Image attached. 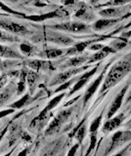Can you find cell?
<instances>
[{
    "label": "cell",
    "instance_id": "1",
    "mask_svg": "<svg viewBox=\"0 0 131 156\" xmlns=\"http://www.w3.org/2000/svg\"><path fill=\"white\" fill-rule=\"evenodd\" d=\"M131 71V62L128 59H121L112 66L109 69L105 81L99 90V93H103L108 90L117 85Z\"/></svg>",
    "mask_w": 131,
    "mask_h": 156
},
{
    "label": "cell",
    "instance_id": "2",
    "mask_svg": "<svg viewBox=\"0 0 131 156\" xmlns=\"http://www.w3.org/2000/svg\"><path fill=\"white\" fill-rule=\"evenodd\" d=\"M50 28L53 30H59L68 33H90L91 28L87 24L81 21H70V22H64L60 24H57L54 26H50Z\"/></svg>",
    "mask_w": 131,
    "mask_h": 156
},
{
    "label": "cell",
    "instance_id": "3",
    "mask_svg": "<svg viewBox=\"0 0 131 156\" xmlns=\"http://www.w3.org/2000/svg\"><path fill=\"white\" fill-rule=\"evenodd\" d=\"M0 28L16 36H26L29 33V30L25 26L16 23L15 21H12L11 19L1 17V16H0Z\"/></svg>",
    "mask_w": 131,
    "mask_h": 156
},
{
    "label": "cell",
    "instance_id": "4",
    "mask_svg": "<svg viewBox=\"0 0 131 156\" xmlns=\"http://www.w3.org/2000/svg\"><path fill=\"white\" fill-rule=\"evenodd\" d=\"M90 66L89 65H86V66H81V67H78V68H71V69H68L59 74H57L50 82L49 86L53 87V86H58V85H61L62 83L69 80L73 76H76L77 74H78L79 72H82L86 69H88Z\"/></svg>",
    "mask_w": 131,
    "mask_h": 156
},
{
    "label": "cell",
    "instance_id": "5",
    "mask_svg": "<svg viewBox=\"0 0 131 156\" xmlns=\"http://www.w3.org/2000/svg\"><path fill=\"white\" fill-rule=\"evenodd\" d=\"M45 39L47 42L54 43L56 45L62 46V47H69V46H73L75 44V41L73 38H71L70 37H68L65 34L56 32V31L47 32L45 34Z\"/></svg>",
    "mask_w": 131,
    "mask_h": 156
},
{
    "label": "cell",
    "instance_id": "6",
    "mask_svg": "<svg viewBox=\"0 0 131 156\" xmlns=\"http://www.w3.org/2000/svg\"><path fill=\"white\" fill-rule=\"evenodd\" d=\"M72 111H73V109L70 108V109L63 110L60 112H58L57 115L54 118V120L50 122L48 128L47 129L46 133L47 135H50V134H53V133H57L60 129L62 124L69 118V116L72 113Z\"/></svg>",
    "mask_w": 131,
    "mask_h": 156
},
{
    "label": "cell",
    "instance_id": "7",
    "mask_svg": "<svg viewBox=\"0 0 131 156\" xmlns=\"http://www.w3.org/2000/svg\"><path fill=\"white\" fill-rule=\"evenodd\" d=\"M131 141V130L128 131H119L117 132L111 138V144H110V147L108 150L107 154H109L111 151H113L114 149H116L118 146L126 144L128 142Z\"/></svg>",
    "mask_w": 131,
    "mask_h": 156
},
{
    "label": "cell",
    "instance_id": "8",
    "mask_svg": "<svg viewBox=\"0 0 131 156\" xmlns=\"http://www.w3.org/2000/svg\"><path fill=\"white\" fill-rule=\"evenodd\" d=\"M98 67H99V64H97V66L96 67H94L91 70H89V71H86L83 75H81L80 77H78V78H77L78 79V80L76 81V83L74 84V86H73V88L71 89V90L69 91V94H68V96H71V95H73L74 93H76L77 91H78L80 89H82L88 81H89V80L91 79V77L98 71Z\"/></svg>",
    "mask_w": 131,
    "mask_h": 156
},
{
    "label": "cell",
    "instance_id": "9",
    "mask_svg": "<svg viewBox=\"0 0 131 156\" xmlns=\"http://www.w3.org/2000/svg\"><path fill=\"white\" fill-rule=\"evenodd\" d=\"M129 9V6L119 5V6H109L104 8L98 12V14L105 18H120Z\"/></svg>",
    "mask_w": 131,
    "mask_h": 156
},
{
    "label": "cell",
    "instance_id": "10",
    "mask_svg": "<svg viewBox=\"0 0 131 156\" xmlns=\"http://www.w3.org/2000/svg\"><path fill=\"white\" fill-rule=\"evenodd\" d=\"M129 88V83H128V84L119 91V93L116 96V98H115V100L113 101V102H112V104H111V106H110V108H109V112H108V114H107L108 119L112 118V117L117 113V112L121 108L122 103H123V101H124V97H125V95H126V93H127Z\"/></svg>",
    "mask_w": 131,
    "mask_h": 156
},
{
    "label": "cell",
    "instance_id": "11",
    "mask_svg": "<svg viewBox=\"0 0 131 156\" xmlns=\"http://www.w3.org/2000/svg\"><path fill=\"white\" fill-rule=\"evenodd\" d=\"M25 63L32 70H35L36 72L47 71V70H51L55 69L53 66V63L46 59H27L25 61Z\"/></svg>",
    "mask_w": 131,
    "mask_h": 156
},
{
    "label": "cell",
    "instance_id": "12",
    "mask_svg": "<svg viewBox=\"0 0 131 156\" xmlns=\"http://www.w3.org/2000/svg\"><path fill=\"white\" fill-rule=\"evenodd\" d=\"M106 69L107 68L104 69V71L101 72V74L90 84V86L88 88V90H86L85 94H84V98H83V101H84V105H86L88 103V101L92 98V96L96 93V91L98 90V87L100 86L104 77H105V74H106Z\"/></svg>",
    "mask_w": 131,
    "mask_h": 156
},
{
    "label": "cell",
    "instance_id": "13",
    "mask_svg": "<svg viewBox=\"0 0 131 156\" xmlns=\"http://www.w3.org/2000/svg\"><path fill=\"white\" fill-rule=\"evenodd\" d=\"M65 14H63V12L61 10H55V11H51L48 13H44V14H40V15H31V16H25L24 18L27 19L29 21H33V22H42L45 20H48L51 18H56V17H60L63 16Z\"/></svg>",
    "mask_w": 131,
    "mask_h": 156
},
{
    "label": "cell",
    "instance_id": "14",
    "mask_svg": "<svg viewBox=\"0 0 131 156\" xmlns=\"http://www.w3.org/2000/svg\"><path fill=\"white\" fill-rule=\"evenodd\" d=\"M125 115L123 113H120L113 118H110L109 119V121H107L104 125H103V128H102V132L104 133H111L113 131H115L116 129H118L121 124L122 122H124L125 120Z\"/></svg>",
    "mask_w": 131,
    "mask_h": 156
},
{
    "label": "cell",
    "instance_id": "15",
    "mask_svg": "<svg viewBox=\"0 0 131 156\" xmlns=\"http://www.w3.org/2000/svg\"><path fill=\"white\" fill-rule=\"evenodd\" d=\"M120 18H102V19H98L97 21L94 22V24L91 26V28L95 31H102L105 30L110 27H113L114 25H116Z\"/></svg>",
    "mask_w": 131,
    "mask_h": 156
},
{
    "label": "cell",
    "instance_id": "16",
    "mask_svg": "<svg viewBox=\"0 0 131 156\" xmlns=\"http://www.w3.org/2000/svg\"><path fill=\"white\" fill-rule=\"evenodd\" d=\"M97 40L96 39H88L86 41H81L77 44H74L72 48H68L65 55L66 56H76L79 53H82L88 47H89L92 43H95Z\"/></svg>",
    "mask_w": 131,
    "mask_h": 156
},
{
    "label": "cell",
    "instance_id": "17",
    "mask_svg": "<svg viewBox=\"0 0 131 156\" xmlns=\"http://www.w3.org/2000/svg\"><path fill=\"white\" fill-rule=\"evenodd\" d=\"M0 57L6 59H23V56L17 50L0 43Z\"/></svg>",
    "mask_w": 131,
    "mask_h": 156
},
{
    "label": "cell",
    "instance_id": "18",
    "mask_svg": "<svg viewBox=\"0 0 131 156\" xmlns=\"http://www.w3.org/2000/svg\"><path fill=\"white\" fill-rule=\"evenodd\" d=\"M64 55V50L56 48H47L46 49L40 50L37 53V57L47 59H55Z\"/></svg>",
    "mask_w": 131,
    "mask_h": 156
},
{
    "label": "cell",
    "instance_id": "19",
    "mask_svg": "<svg viewBox=\"0 0 131 156\" xmlns=\"http://www.w3.org/2000/svg\"><path fill=\"white\" fill-rule=\"evenodd\" d=\"M115 52H116V50L113 48H111L110 46H105L102 49H100L99 51H97L94 55L89 57L87 63L88 65V64H91L94 62H98V61L104 59L110 53H115Z\"/></svg>",
    "mask_w": 131,
    "mask_h": 156
},
{
    "label": "cell",
    "instance_id": "20",
    "mask_svg": "<svg viewBox=\"0 0 131 156\" xmlns=\"http://www.w3.org/2000/svg\"><path fill=\"white\" fill-rule=\"evenodd\" d=\"M89 57L88 56H74L71 58H68L62 66V69H71V68H78L83 64L87 63Z\"/></svg>",
    "mask_w": 131,
    "mask_h": 156
},
{
    "label": "cell",
    "instance_id": "21",
    "mask_svg": "<svg viewBox=\"0 0 131 156\" xmlns=\"http://www.w3.org/2000/svg\"><path fill=\"white\" fill-rule=\"evenodd\" d=\"M74 16L76 18H78L80 20H84V21H92L95 19V16L94 14L88 8V6L86 5H83L74 15Z\"/></svg>",
    "mask_w": 131,
    "mask_h": 156
},
{
    "label": "cell",
    "instance_id": "22",
    "mask_svg": "<svg viewBox=\"0 0 131 156\" xmlns=\"http://www.w3.org/2000/svg\"><path fill=\"white\" fill-rule=\"evenodd\" d=\"M19 50L22 56L25 57H32V56H37L38 50L31 44L23 42L19 45Z\"/></svg>",
    "mask_w": 131,
    "mask_h": 156
},
{
    "label": "cell",
    "instance_id": "23",
    "mask_svg": "<svg viewBox=\"0 0 131 156\" xmlns=\"http://www.w3.org/2000/svg\"><path fill=\"white\" fill-rule=\"evenodd\" d=\"M38 80V72L35 70H28L26 74V84L29 87L30 94H32L36 87V83Z\"/></svg>",
    "mask_w": 131,
    "mask_h": 156
},
{
    "label": "cell",
    "instance_id": "24",
    "mask_svg": "<svg viewBox=\"0 0 131 156\" xmlns=\"http://www.w3.org/2000/svg\"><path fill=\"white\" fill-rule=\"evenodd\" d=\"M15 92H16V87L12 86V84H10L9 86L5 88L2 91H0V106L5 103Z\"/></svg>",
    "mask_w": 131,
    "mask_h": 156
},
{
    "label": "cell",
    "instance_id": "25",
    "mask_svg": "<svg viewBox=\"0 0 131 156\" xmlns=\"http://www.w3.org/2000/svg\"><path fill=\"white\" fill-rule=\"evenodd\" d=\"M17 41H20L18 36L11 34L0 28V42L1 43H13V42H17Z\"/></svg>",
    "mask_w": 131,
    "mask_h": 156
},
{
    "label": "cell",
    "instance_id": "26",
    "mask_svg": "<svg viewBox=\"0 0 131 156\" xmlns=\"http://www.w3.org/2000/svg\"><path fill=\"white\" fill-rule=\"evenodd\" d=\"M27 71L26 69H24L23 70H21L20 72V80L16 85V94L17 95H20L22 94L25 90H26V74H27Z\"/></svg>",
    "mask_w": 131,
    "mask_h": 156
},
{
    "label": "cell",
    "instance_id": "27",
    "mask_svg": "<svg viewBox=\"0 0 131 156\" xmlns=\"http://www.w3.org/2000/svg\"><path fill=\"white\" fill-rule=\"evenodd\" d=\"M65 95H66V94L63 92V93H60L59 95L56 96L55 98H53L51 101H49V102L47 103V107H46L42 112H45V113H47L48 112H50L51 110H53L56 106H57V104L60 103V101L63 100V98L65 97Z\"/></svg>",
    "mask_w": 131,
    "mask_h": 156
},
{
    "label": "cell",
    "instance_id": "28",
    "mask_svg": "<svg viewBox=\"0 0 131 156\" xmlns=\"http://www.w3.org/2000/svg\"><path fill=\"white\" fill-rule=\"evenodd\" d=\"M29 100H30V94L29 93H26L21 99H19L16 102L12 103L10 105V107L13 108V109H21V108H23L29 101Z\"/></svg>",
    "mask_w": 131,
    "mask_h": 156
},
{
    "label": "cell",
    "instance_id": "29",
    "mask_svg": "<svg viewBox=\"0 0 131 156\" xmlns=\"http://www.w3.org/2000/svg\"><path fill=\"white\" fill-rule=\"evenodd\" d=\"M86 133H87V126L83 123V124L77 130V132L75 133L74 135H75L76 139L78 141V143H81V142L83 141V139H84Z\"/></svg>",
    "mask_w": 131,
    "mask_h": 156
},
{
    "label": "cell",
    "instance_id": "30",
    "mask_svg": "<svg viewBox=\"0 0 131 156\" xmlns=\"http://www.w3.org/2000/svg\"><path fill=\"white\" fill-rule=\"evenodd\" d=\"M78 80V79L77 78H73V79H70L69 80H67V81H66V82H64V83H62L61 85H59L56 90H55V93H57V92H60V91H64V90H66L67 89H68L73 83H76V81Z\"/></svg>",
    "mask_w": 131,
    "mask_h": 156
},
{
    "label": "cell",
    "instance_id": "31",
    "mask_svg": "<svg viewBox=\"0 0 131 156\" xmlns=\"http://www.w3.org/2000/svg\"><path fill=\"white\" fill-rule=\"evenodd\" d=\"M102 117H103V115H102V114H100L98 118H96V120H94V121H93V122L91 123V125H90V127H89V133H97V131L98 130L99 126L101 125Z\"/></svg>",
    "mask_w": 131,
    "mask_h": 156
},
{
    "label": "cell",
    "instance_id": "32",
    "mask_svg": "<svg viewBox=\"0 0 131 156\" xmlns=\"http://www.w3.org/2000/svg\"><path fill=\"white\" fill-rule=\"evenodd\" d=\"M131 0H111L104 5H101L102 6H119V5H124L129 3H130Z\"/></svg>",
    "mask_w": 131,
    "mask_h": 156
},
{
    "label": "cell",
    "instance_id": "33",
    "mask_svg": "<svg viewBox=\"0 0 131 156\" xmlns=\"http://www.w3.org/2000/svg\"><path fill=\"white\" fill-rule=\"evenodd\" d=\"M0 9H2L3 11H5V12L9 13V14L17 16H19V17H23V18H24V16H25V15H24L23 13H19V12H16V11H15V10L9 8L7 5H5V4H3L1 1H0Z\"/></svg>",
    "mask_w": 131,
    "mask_h": 156
},
{
    "label": "cell",
    "instance_id": "34",
    "mask_svg": "<svg viewBox=\"0 0 131 156\" xmlns=\"http://www.w3.org/2000/svg\"><path fill=\"white\" fill-rule=\"evenodd\" d=\"M127 46V42L126 41H118V40H116V41H113L112 43H111V45H110V47L111 48H113L116 51L117 50H121L123 48H125Z\"/></svg>",
    "mask_w": 131,
    "mask_h": 156
},
{
    "label": "cell",
    "instance_id": "35",
    "mask_svg": "<svg viewBox=\"0 0 131 156\" xmlns=\"http://www.w3.org/2000/svg\"><path fill=\"white\" fill-rule=\"evenodd\" d=\"M96 144H97V133H91V137H90V146L88 149V154H88L91 153V151L95 148Z\"/></svg>",
    "mask_w": 131,
    "mask_h": 156
},
{
    "label": "cell",
    "instance_id": "36",
    "mask_svg": "<svg viewBox=\"0 0 131 156\" xmlns=\"http://www.w3.org/2000/svg\"><path fill=\"white\" fill-rule=\"evenodd\" d=\"M104 47H105V46H104L103 44H101V43H92V44L88 47V48H89V50H91V51H99V50L102 49Z\"/></svg>",
    "mask_w": 131,
    "mask_h": 156
},
{
    "label": "cell",
    "instance_id": "37",
    "mask_svg": "<svg viewBox=\"0 0 131 156\" xmlns=\"http://www.w3.org/2000/svg\"><path fill=\"white\" fill-rule=\"evenodd\" d=\"M6 81H7V76H6V73L0 75V90H1V89L5 85Z\"/></svg>",
    "mask_w": 131,
    "mask_h": 156
},
{
    "label": "cell",
    "instance_id": "38",
    "mask_svg": "<svg viewBox=\"0 0 131 156\" xmlns=\"http://www.w3.org/2000/svg\"><path fill=\"white\" fill-rule=\"evenodd\" d=\"M78 0H61V4L63 5H74L78 4Z\"/></svg>",
    "mask_w": 131,
    "mask_h": 156
},
{
    "label": "cell",
    "instance_id": "39",
    "mask_svg": "<svg viewBox=\"0 0 131 156\" xmlns=\"http://www.w3.org/2000/svg\"><path fill=\"white\" fill-rule=\"evenodd\" d=\"M78 147H79V144H75V145L69 150V152H68V154H67V156H75L76 153L78 152Z\"/></svg>",
    "mask_w": 131,
    "mask_h": 156
},
{
    "label": "cell",
    "instance_id": "40",
    "mask_svg": "<svg viewBox=\"0 0 131 156\" xmlns=\"http://www.w3.org/2000/svg\"><path fill=\"white\" fill-rule=\"evenodd\" d=\"M12 112H14V109H8V110L2 111V112H0V118H3V117L6 116V115H8L10 113H12Z\"/></svg>",
    "mask_w": 131,
    "mask_h": 156
},
{
    "label": "cell",
    "instance_id": "41",
    "mask_svg": "<svg viewBox=\"0 0 131 156\" xmlns=\"http://www.w3.org/2000/svg\"><path fill=\"white\" fill-rule=\"evenodd\" d=\"M0 72H6L5 66V60H1L0 58Z\"/></svg>",
    "mask_w": 131,
    "mask_h": 156
},
{
    "label": "cell",
    "instance_id": "42",
    "mask_svg": "<svg viewBox=\"0 0 131 156\" xmlns=\"http://www.w3.org/2000/svg\"><path fill=\"white\" fill-rule=\"evenodd\" d=\"M126 151H127V149H125V150H123V151H121V152H119V153L116 154L115 155H113V156H124L125 155V153H126Z\"/></svg>",
    "mask_w": 131,
    "mask_h": 156
},
{
    "label": "cell",
    "instance_id": "43",
    "mask_svg": "<svg viewBox=\"0 0 131 156\" xmlns=\"http://www.w3.org/2000/svg\"><path fill=\"white\" fill-rule=\"evenodd\" d=\"M125 128L128 129V130H131V119L125 124Z\"/></svg>",
    "mask_w": 131,
    "mask_h": 156
},
{
    "label": "cell",
    "instance_id": "44",
    "mask_svg": "<svg viewBox=\"0 0 131 156\" xmlns=\"http://www.w3.org/2000/svg\"><path fill=\"white\" fill-rule=\"evenodd\" d=\"M26 153H27V151H26V150H24V151H22V152L18 154V156H26Z\"/></svg>",
    "mask_w": 131,
    "mask_h": 156
},
{
    "label": "cell",
    "instance_id": "45",
    "mask_svg": "<svg viewBox=\"0 0 131 156\" xmlns=\"http://www.w3.org/2000/svg\"><path fill=\"white\" fill-rule=\"evenodd\" d=\"M129 101H131V90L129 91V95L127 97V102H129Z\"/></svg>",
    "mask_w": 131,
    "mask_h": 156
},
{
    "label": "cell",
    "instance_id": "46",
    "mask_svg": "<svg viewBox=\"0 0 131 156\" xmlns=\"http://www.w3.org/2000/svg\"><path fill=\"white\" fill-rule=\"evenodd\" d=\"M96 1H98V0H91V2H92V3H95Z\"/></svg>",
    "mask_w": 131,
    "mask_h": 156
}]
</instances>
